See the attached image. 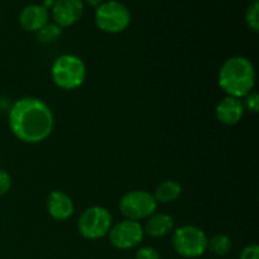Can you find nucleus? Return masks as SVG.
I'll return each instance as SVG.
<instances>
[{
	"label": "nucleus",
	"instance_id": "1",
	"mask_svg": "<svg viewBox=\"0 0 259 259\" xmlns=\"http://www.w3.org/2000/svg\"><path fill=\"white\" fill-rule=\"evenodd\" d=\"M10 132L23 143L46 141L55 128V115L43 100L24 96L12 104L8 113Z\"/></svg>",
	"mask_w": 259,
	"mask_h": 259
},
{
	"label": "nucleus",
	"instance_id": "2",
	"mask_svg": "<svg viewBox=\"0 0 259 259\" xmlns=\"http://www.w3.org/2000/svg\"><path fill=\"white\" fill-rule=\"evenodd\" d=\"M218 82L227 96L243 99L254 89V65L244 56L229 57L220 67Z\"/></svg>",
	"mask_w": 259,
	"mask_h": 259
},
{
	"label": "nucleus",
	"instance_id": "3",
	"mask_svg": "<svg viewBox=\"0 0 259 259\" xmlns=\"http://www.w3.org/2000/svg\"><path fill=\"white\" fill-rule=\"evenodd\" d=\"M88 68L81 57L76 55H62L56 58L51 67V77L55 85L62 90H76L86 80Z\"/></svg>",
	"mask_w": 259,
	"mask_h": 259
},
{
	"label": "nucleus",
	"instance_id": "4",
	"mask_svg": "<svg viewBox=\"0 0 259 259\" xmlns=\"http://www.w3.org/2000/svg\"><path fill=\"white\" fill-rule=\"evenodd\" d=\"M206 233L196 225H181L172 232V247L184 258L194 259L205 254L207 250Z\"/></svg>",
	"mask_w": 259,
	"mask_h": 259
},
{
	"label": "nucleus",
	"instance_id": "5",
	"mask_svg": "<svg viewBox=\"0 0 259 259\" xmlns=\"http://www.w3.org/2000/svg\"><path fill=\"white\" fill-rule=\"evenodd\" d=\"M131 10L123 3L116 0H105L95 10V24L103 32L118 34L131 25Z\"/></svg>",
	"mask_w": 259,
	"mask_h": 259
},
{
	"label": "nucleus",
	"instance_id": "6",
	"mask_svg": "<svg viewBox=\"0 0 259 259\" xmlns=\"http://www.w3.org/2000/svg\"><path fill=\"white\" fill-rule=\"evenodd\" d=\"M113 227V215L106 207L90 206L81 212L77 229L81 237L88 240H98L106 237Z\"/></svg>",
	"mask_w": 259,
	"mask_h": 259
},
{
	"label": "nucleus",
	"instance_id": "7",
	"mask_svg": "<svg viewBox=\"0 0 259 259\" xmlns=\"http://www.w3.org/2000/svg\"><path fill=\"white\" fill-rule=\"evenodd\" d=\"M157 205L153 194H149L146 190H132L121 196L119 211L125 219L142 222L157 211Z\"/></svg>",
	"mask_w": 259,
	"mask_h": 259
},
{
	"label": "nucleus",
	"instance_id": "8",
	"mask_svg": "<svg viewBox=\"0 0 259 259\" xmlns=\"http://www.w3.org/2000/svg\"><path fill=\"white\" fill-rule=\"evenodd\" d=\"M143 225L139 222L124 219L118 224H113L108 237L110 244L115 249L131 250L138 247L144 239Z\"/></svg>",
	"mask_w": 259,
	"mask_h": 259
},
{
	"label": "nucleus",
	"instance_id": "9",
	"mask_svg": "<svg viewBox=\"0 0 259 259\" xmlns=\"http://www.w3.org/2000/svg\"><path fill=\"white\" fill-rule=\"evenodd\" d=\"M52 18L61 28H67L77 23L83 14L82 0H55L52 5Z\"/></svg>",
	"mask_w": 259,
	"mask_h": 259
},
{
	"label": "nucleus",
	"instance_id": "10",
	"mask_svg": "<svg viewBox=\"0 0 259 259\" xmlns=\"http://www.w3.org/2000/svg\"><path fill=\"white\" fill-rule=\"evenodd\" d=\"M47 212L56 222H65L75 212L73 200L66 192L55 190L47 197Z\"/></svg>",
	"mask_w": 259,
	"mask_h": 259
},
{
	"label": "nucleus",
	"instance_id": "11",
	"mask_svg": "<svg viewBox=\"0 0 259 259\" xmlns=\"http://www.w3.org/2000/svg\"><path fill=\"white\" fill-rule=\"evenodd\" d=\"M245 113L244 104L242 99L225 96L219 101L215 109L217 119L224 125H235L243 119Z\"/></svg>",
	"mask_w": 259,
	"mask_h": 259
},
{
	"label": "nucleus",
	"instance_id": "12",
	"mask_svg": "<svg viewBox=\"0 0 259 259\" xmlns=\"http://www.w3.org/2000/svg\"><path fill=\"white\" fill-rule=\"evenodd\" d=\"M50 22V10L40 4H30L23 8L19 14V24L27 32L37 33Z\"/></svg>",
	"mask_w": 259,
	"mask_h": 259
},
{
	"label": "nucleus",
	"instance_id": "13",
	"mask_svg": "<svg viewBox=\"0 0 259 259\" xmlns=\"http://www.w3.org/2000/svg\"><path fill=\"white\" fill-rule=\"evenodd\" d=\"M175 229V220L166 212L154 211L143 225L144 234L152 238H163L172 234Z\"/></svg>",
	"mask_w": 259,
	"mask_h": 259
},
{
	"label": "nucleus",
	"instance_id": "14",
	"mask_svg": "<svg viewBox=\"0 0 259 259\" xmlns=\"http://www.w3.org/2000/svg\"><path fill=\"white\" fill-rule=\"evenodd\" d=\"M182 195V186L175 180H164L154 190L153 197L157 204H171Z\"/></svg>",
	"mask_w": 259,
	"mask_h": 259
},
{
	"label": "nucleus",
	"instance_id": "15",
	"mask_svg": "<svg viewBox=\"0 0 259 259\" xmlns=\"http://www.w3.org/2000/svg\"><path fill=\"white\" fill-rule=\"evenodd\" d=\"M233 242L232 238L229 235L224 234V233H218V234L212 235L209 240H207V249L215 255L219 257H224L228 253L232 250Z\"/></svg>",
	"mask_w": 259,
	"mask_h": 259
},
{
	"label": "nucleus",
	"instance_id": "16",
	"mask_svg": "<svg viewBox=\"0 0 259 259\" xmlns=\"http://www.w3.org/2000/svg\"><path fill=\"white\" fill-rule=\"evenodd\" d=\"M35 34H37V39L40 43H43V45H51V43L60 39V37L62 35V28L58 27L56 23L48 22Z\"/></svg>",
	"mask_w": 259,
	"mask_h": 259
},
{
	"label": "nucleus",
	"instance_id": "17",
	"mask_svg": "<svg viewBox=\"0 0 259 259\" xmlns=\"http://www.w3.org/2000/svg\"><path fill=\"white\" fill-rule=\"evenodd\" d=\"M245 23L253 32L259 30V0H253L245 12Z\"/></svg>",
	"mask_w": 259,
	"mask_h": 259
},
{
	"label": "nucleus",
	"instance_id": "18",
	"mask_svg": "<svg viewBox=\"0 0 259 259\" xmlns=\"http://www.w3.org/2000/svg\"><path fill=\"white\" fill-rule=\"evenodd\" d=\"M243 104H244L245 110H249L252 113H258L259 110V95L257 91L253 90L252 93L248 94L247 96L242 99Z\"/></svg>",
	"mask_w": 259,
	"mask_h": 259
},
{
	"label": "nucleus",
	"instance_id": "19",
	"mask_svg": "<svg viewBox=\"0 0 259 259\" xmlns=\"http://www.w3.org/2000/svg\"><path fill=\"white\" fill-rule=\"evenodd\" d=\"M136 259H161L158 250L153 247H142L136 253Z\"/></svg>",
	"mask_w": 259,
	"mask_h": 259
},
{
	"label": "nucleus",
	"instance_id": "20",
	"mask_svg": "<svg viewBox=\"0 0 259 259\" xmlns=\"http://www.w3.org/2000/svg\"><path fill=\"white\" fill-rule=\"evenodd\" d=\"M12 187V177L5 169L0 168V197L7 195Z\"/></svg>",
	"mask_w": 259,
	"mask_h": 259
},
{
	"label": "nucleus",
	"instance_id": "21",
	"mask_svg": "<svg viewBox=\"0 0 259 259\" xmlns=\"http://www.w3.org/2000/svg\"><path fill=\"white\" fill-rule=\"evenodd\" d=\"M239 259H259L258 244H249L243 248V250L240 252Z\"/></svg>",
	"mask_w": 259,
	"mask_h": 259
},
{
	"label": "nucleus",
	"instance_id": "22",
	"mask_svg": "<svg viewBox=\"0 0 259 259\" xmlns=\"http://www.w3.org/2000/svg\"><path fill=\"white\" fill-rule=\"evenodd\" d=\"M86 3H88V4H90L91 7H99V5L101 4V3H104L105 2V0H85Z\"/></svg>",
	"mask_w": 259,
	"mask_h": 259
}]
</instances>
